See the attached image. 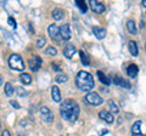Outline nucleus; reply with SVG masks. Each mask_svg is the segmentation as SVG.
Masks as SVG:
<instances>
[{
  "label": "nucleus",
  "mask_w": 146,
  "mask_h": 136,
  "mask_svg": "<svg viewBox=\"0 0 146 136\" xmlns=\"http://www.w3.org/2000/svg\"><path fill=\"white\" fill-rule=\"evenodd\" d=\"M52 17L56 21H60L63 18V11L61 10V9H54V11H52Z\"/></svg>",
  "instance_id": "obj_19"
},
{
  "label": "nucleus",
  "mask_w": 146,
  "mask_h": 136,
  "mask_svg": "<svg viewBox=\"0 0 146 136\" xmlns=\"http://www.w3.org/2000/svg\"><path fill=\"white\" fill-rule=\"evenodd\" d=\"M15 91L17 92L18 96H26V95H27V91H26L23 88H21V86H17V88L15 89Z\"/></svg>",
  "instance_id": "obj_28"
},
{
  "label": "nucleus",
  "mask_w": 146,
  "mask_h": 136,
  "mask_svg": "<svg viewBox=\"0 0 146 136\" xmlns=\"http://www.w3.org/2000/svg\"><path fill=\"white\" fill-rule=\"evenodd\" d=\"M60 35L63 40H70L72 37V32H71V27L68 23H65L60 27Z\"/></svg>",
  "instance_id": "obj_7"
},
{
  "label": "nucleus",
  "mask_w": 146,
  "mask_h": 136,
  "mask_svg": "<svg viewBox=\"0 0 146 136\" xmlns=\"http://www.w3.org/2000/svg\"><path fill=\"white\" fill-rule=\"evenodd\" d=\"M55 80H56L57 83H65V81L67 80V75L66 74H58V75H56Z\"/></svg>",
  "instance_id": "obj_27"
},
{
  "label": "nucleus",
  "mask_w": 146,
  "mask_h": 136,
  "mask_svg": "<svg viewBox=\"0 0 146 136\" xmlns=\"http://www.w3.org/2000/svg\"><path fill=\"white\" fill-rule=\"evenodd\" d=\"M74 52H76V48L73 46L72 44H67L66 48L63 49V55H65L67 58H72L73 55H74Z\"/></svg>",
  "instance_id": "obj_11"
},
{
  "label": "nucleus",
  "mask_w": 146,
  "mask_h": 136,
  "mask_svg": "<svg viewBox=\"0 0 146 136\" xmlns=\"http://www.w3.org/2000/svg\"><path fill=\"white\" fill-rule=\"evenodd\" d=\"M127 28H128V30H129L131 34H136V27H135L134 21H131V20L128 21L127 22Z\"/></svg>",
  "instance_id": "obj_22"
},
{
  "label": "nucleus",
  "mask_w": 146,
  "mask_h": 136,
  "mask_svg": "<svg viewBox=\"0 0 146 136\" xmlns=\"http://www.w3.org/2000/svg\"><path fill=\"white\" fill-rule=\"evenodd\" d=\"M79 55H80V60H82V63H83L84 66H89V65H90V61H89L88 56H86V53L83 51V50H80V51H79Z\"/></svg>",
  "instance_id": "obj_21"
},
{
  "label": "nucleus",
  "mask_w": 146,
  "mask_h": 136,
  "mask_svg": "<svg viewBox=\"0 0 146 136\" xmlns=\"http://www.w3.org/2000/svg\"><path fill=\"white\" fill-rule=\"evenodd\" d=\"M85 100H86V102L90 103V105H93V106H99V105H101V103L104 102L102 97L95 91H90V92L86 94Z\"/></svg>",
  "instance_id": "obj_4"
},
{
  "label": "nucleus",
  "mask_w": 146,
  "mask_h": 136,
  "mask_svg": "<svg viewBox=\"0 0 146 136\" xmlns=\"http://www.w3.org/2000/svg\"><path fill=\"white\" fill-rule=\"evenodd\" d=\"M99 117L101 118L102 120L106 121V123H108V124H112L113 121H115V118H113L112 113H110L107 111H101V112L99 113Z\"/></svg>",
  "instance_id": "obj_10"
},
{
  "label": "nucleus",
  "mask_w": 146,
  "mask_h": 136,
  "mask_svg": "<svg viewBox=\"0 0 146 136\" xmlns=\"http://www.w3.org/2000/svg\"><path fill=\"white\" fill-rule=\"evenodd\" d=\"M28 65H29L31 69L33 72L39 71L40 66H42V58H40L39 56H35L34 58H31V60L28 61Z\"/></svg>",
  "instance_id": "obj_9"
},
{
  "label": "nucleus",
  "mask_w": 146,
  "mask_h": 136,
  "mask_svg": "<svg viewBox=\"0 0 146 136\" xmlns=\"http://www.w3.org/2000/svg\"><path fill=\"white\" fill-rule=\"evenodd\" d=\"M98 77H99V79H100V81H101L102 84H105V85H110L111 84V80H110L106 75H105V73H102L101 71H98Z\"/></svg>",
  "instance_id": "obj_20"
},
{
  "label": "nucleus",
  "mask_w": 146,
  "mask_h": 136,
  "mask_svg": "<svg viewBox=\"0 0 146 136\" xmlns=\"http://www.w3.org/2000/svg\"><path fill=\"white\" fill-rule=\"evenodd\" d=\"M108 105H110V108H111V112L112 113H118V112H119V108L116 106V103L113 102L112 100H110V101H108Z\"/></svg>",
  "instance_id": "obj_26"
},
{
  "label": "nucleus",
  "mask_w": 146,
  "mask_h": 136,
  "mask_svg": "<svg viewBox=\"0 0 146 136\" xmlns=\"http://www.w3.org/2000/svg\"><path fill=\"white\" fill-rule=\"evenodd\" d=\"M3 136H11L10 135V131H9V130H4L3 131Z\"/></svg>",
  "instance_id": "obj_32"
},
{
  "label": "nucleus",
  "mask_w": 146,
  "mask_h": 136,
  "mask_svg": "<svg viewBox=\"0 0 146 136\" xmlns=\"http://www.w3.org/2000/svg\"><path fill=\"white\" fill-rule=\"evenodd\" d=\"M129 51H130V53H131L133 56H138L139 51H138V46H136V43L134 42V40H130V42H129Z\"/></svg>",
  "instance_id": "obj_16"
},
{
  "label": "nucleus",
  "mask_w": 146,
  "mask_h": 136,
  "mask_svg": "<svg viewBox=\"0 0 146 136\" xmlns=\"http://www.w3.org/2000/svg\"><path fill=\"white\" fill-rule=\"evenodd\" d=\"M76 84L78 86L79 90L82 91H91V89L94 88V79H93V75L90 73L85 71H82L77 74V78H76Z\"/></svg>",
  "instance_id": "obj_2"
},
{
  "label": "nucleus",
  "mask_w": 146,
  "mask_h": 136,
  "mask_svg": "<svg viewBox=\"0 0 146 136\" xmlns=\"http://www.w3.org/2000/svg\"><path fill=\"white\" fill-rule=\"evenodd\" d=\"M76 4H77V6H78V7L80 9V10H82V12H83V13H85V12H86V10H88V7H86V4H85L84 1H82V0H77Z\"/></svg>",
  "instance_id": "obj_24"
},
{
  "label": "nucleus",
  "mask_w": 146,
  "mask_h": 136,
  "mask_svg": "<svg viewBox=\"0 0 146 136\" xmlns=\"http://www.w3.org/2000/svg\"><path fill=\"white\" fill-rule=\"evenodd\" d=\"M145 51H146V45H145Z\"/></svg>",
  "instance_id": "obj_36"
},
{
  "label": "nucleus",
  "mask_w": 146,
  "mask_h": 136,
  "mask_svg": "<svg viewBox=\"0 0 146 136\" xmlns=\"http://www.w3.org/2000/svg\"><path fill=\"white\" fill-rule=\"evenodd\" d=\"M89 4H90L91 10H93L94 12H96V13H104L105 10H106V7H105L104 4L98 1V0H90Z\"/></svg>",
  "instance_id": "obj_6"
},
{
  "label": "nucleus",
  "mask_w": 146,
  "mask_h": 136,
  "mask_svg": "<svg viewBox=\"0 0 146 136\" xmlns=\"http://www.w3.org/2000/svg\"><path fill=\"white\" fill-rule=\"evenodd\" d=\"M93 32H94V34L96 35L98 39H104L106 37V29L101 28V27H98V26L93 27Z\"/></svg>",
  "instance_id": "obj_12"
},
{
  "label": "nucleus",
  "mask_w": 146,
  "mask_h": 136,
  "mask_svg": "<svg viewBox=\"0 0 146 136\" xmlns=\"http://www.w3.org/2000/svg\"><path fill=\"white\" fill-rule=\"evenodd\" d=\"M79 106L74 100L67 98L61 103L60 107V114L65 120L74 121L79 116Z\"/></svg>",
  "instance_id": "obj_1"
},
{
  "label": "nucleus",
  "mask_w": 146,
  "mask_h": 136,
  "mask_svg": "<svg viewBox=\"0 0 146 136\" xmlns=\"http://www.w3.org/2000/svg\"><path fill=\"white\" fill-rule=\"evenodd\" d=\"M45 52H46L48 55H50V56H56L57 55V50L55 49L54 46H48L46 50H45Z\"/></svg>",
  "instance_id": "obj_25"
},
{
  "label": "nucleus",
  "mask_w": 146,
  "mask_h": 136,
  "mask_svg": "<svg viewBox=\"0 0 146 136\" xmlns=\"http://www.w3.org/2000/svg\"><path fill=\"white\" fill-rule=\"evenodd\" d=\"M61 136H63V135H61Z\"/></svg>",
  "instance_id": "obj_37"
},
{
  "label": "nucleus",
  "mask_w": 146,
  "mask_h": 136,
  "mask_svg": "<svg viewBox=\"0 0 146 136\" xmlns=\"http://www.w3.org/2000/svg\"><path fill=\"white\" fill-rule=\"evenodd\" d=\"M52 68H54V71H60V67H58L56 63H52Z\"/></svg>",
  "instance_id": "obj_33"
},
{
  "label": "nucleus",
  "mask_w": 146,
  "mask_h": 136,
  "mask_svg": "<svg viewBox=\"0 0 146 136\" xmlns=\"http://www.w3.org/2000/svg\"><path fill=\"white\" fill-rule=\"evenodd\" d=\"M10 103H11V106H12V107H15V108H16V110H18V108H21V107H20V105H18V102H17V101H13V100H11Z\"/></svg>",
  "instance_id": "obj_31"
},
{
  "label": "nucleus",
  "mask_w": 146,
  "mask_h": 136,
  "mask_svg": "<svg viewBox=\"0 0 146 136\" xmlns=\"http://www.w3.org/2000/svg\"><path fill=\"white\" fill-rule=\"evenodd\" d=\"M39 111H40V114H42V119L45 123H51L54 120V114L48 107H42Z\"/></svg>",
  "instance_id": "obj_5"
},
{
  "label": "nucleus",
  "mask_w": 146,
  "mask_h": 136,
  "mask_svg": "<svg viewBox=\"0 0 146 136\" xmlns=\"http://www.w3.org/2000/svg\"><path fill=\"white\" fill-rule=\"evenodd\" d=\"M141 5L146 7V0H143V3H141Z\"/></svg>",
  "instance_id": "obj_34"
},
{
  "label": "nucleus",
  "mask_w": 146,
  "mask_h": 136,
  "mask_svg": "<svg viewBox=\"0 0 146 136\" xmlns=\"http://www.w3.org/2000/svg\"><path fill=\"white\" fill-rule=\"evenodd\" d=\"M7 22H9V24H10L12 28H16V27H17L16 21H15V18H13V17H9V18H7Z\"/></svg>",
  "instance_id": "obj_30"
},
{
  "label": "nucleus",
  "mask_w": 146,
  "mask_h": 136,
  "mask_svg": "<svg viewBox=\"0 0 146 136\" xmlns=\"http://www.w3.org/2000/svg\"><path fill=\"white\" fill-rule=\"evenodd\" d=\"M13 91H15V89L12 88L11 83H5V94L7 95V96H11V95L13 94Z\"/></svg>",
  "instance_id": "obj_23"
},
{
  "label": "nucleus",
  "mask_w": 146,
  "mask_h": 136,
  "mask_svg": "<svg viewBox=\"0 0 146 136\" xmlns=\"http://www.w3.org/2000/svg\"><path fill=\"white\" fill-rule=\"evenodd\" d=\"M51 97L55 102H61V92H60V89L57 86L51 88Z\"/></svg>",
  "instance_id": "obj_13"
},
{
  "label": "nucleus",
  "mask_w": 146,
  "mask_h": 136,
  "mask_svg": "<svg viewBox=\"0 0 146 136\" xmlns=\"http://www.w3.org/2000/svg\"><path fill=\"white\" fill-rule=\"evenodd\" d=\"M127 73H128V75L130 77V78H135L136 75H138V73H139V68H138V66L136 65H130L129 67H128V69H127Z\"/></svg>",
  "instance_id": "obj_14"
},
{
  "label": "nucleus",
  "mask_w": 146,
  "mask_h": 136,
  "mask_svg": "<svg viewBox=\"0 0 146 136\" xmlns=\"http://www.w3.org/2000/svg\"><path fill=\"white\" fill-rule=\"evenodd\" d=\"M48 32H49L50 38L52 40H56V42L60 40V28L56 24H50L48 28Z\"/></svg>",
  "instance_id": "obj_8"
},
{
  "label": "nucleus",
  "mask_w": 146,
  "mask_h": 136,
  "mask_svg": "<svg viewBox=\"0 0 146 136\" xmlns=\"http://www.w3.org/2000/svg\"><path fill=\"white\" fill-rule=\"evenodd\" d=\"M9 66H10L11 69L18 71V72H22L25 69V62L22 60V57L20 55H17V53H12L9 57Z\"/></svg>",
  "instance_id": "obj_3"
},
{
  "label": "nucleus",
  "mask_w": 146,
  "mask_h": 136,
  "mask_svg": "<svg viewBox=\"0 0 146 136\" xmlns=\"http://www.w3.org/2000/svg\"><path fill=\"white\" fill-rule=\"evenodd\" d=\"M131 133H133V135L141 134V121L140 120L135 121L133 124V126H131Z\"/></svg>",
  "instance_id": "obj_17"
},
{
  "label": "nucleus",
  "mask_w": 146,
  "mask_h": 136,
  "mask_svg": "<svg viewBox=\"0 0 146 136\" xmlns=\"http://www.w3.org/2000/svg\"><path fill=\"white\" fill-rule=\"evenodd\" d=\"M20 79H21V81H22V83H23L25 85H29V84L32 83V77H31L28 73H21Z\"/></svg>",
  "instance_id": "obj_18"
},
{
  "label": "nucleus",
  "mask_w": 146,
  "mask_h": 136,
  "mask_svg": "<svg viewBox=\"0 0 146 136\" xmlns=\"http://www.w3.org/2000/svg\"><path fill=\"white\" fill-rule=\"evenodd\" d=\"M133 136H145V135H143V134H138V135H133Z\"/></svg>",
  "instance_id": "obj_35"
},
{
  "label": "nucleus",
  "mask_w": 146,
  "mask_h": 136,
  "mask_svg": "<svg viewBox=\"0 0 146 136\" xmlns=\"http://www.w3.org/2000/svg\"><path fill=\"white\" fill-rule=\"evenodd\" d=\"M45 43H46V39L42 37V38L38 39V42H36V46H38V48H43L45 45Z\"/></svg>",
  "instance_id": "obj_29"
},
{
  "label": "nucleus",
  "mask_w": 146,
  "mask_h": 136,
  "mask_svg": "<svg viewBox=\"0 0 146 136\" xmlns=\"http://www.w3.org/2000/svg\"><path fill=\"white\" fill-rule=\"evenodd\" d=\"M113 81L117 84V85H119V86L122 88H124V89H130V84L128 83L127 80H124L123 78H119V77H115V79H113Z\"/></svg>",
  "instance_id": "obj_15"
}]
</instances>
